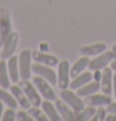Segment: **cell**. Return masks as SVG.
<instances>
[{"label": "cell", "mask_w": 116, "mask_h": 121, "mask_svg": "<svg viewBox=\"0 0 116 121\" xmlns=\"http://www.w3.org/2000/svg\"><path fill=\"white\" fill-rule=\"evenodd\" d=\"M60 96H61L62 100L74 110L75 115H77L80 111H82L84 107H85V101L81 99V96H79L77 94L73 92L71 90H68V89L61 90Z\"/></svg>", "instance_id": "6da1fadb"}, {"label": "cell", "mask_w": 116, "mask_h": 121, "mask_svg": "<svg viewBox=\"0 0 116 121\" xmlns=\"http://www.w3.org/2000/svg\"><path fill=\"white\" fill-rule=\"evenodd\" d=\"M31 59H33V51L30 49H25L20 52L19 56V73L21 80H29L31 73Z\"/></svg>", "instance_id": "7a4b0ae2"}, {"label": "cell", "mask_w": 116, "mask_h": 121, "mask_svg": "<svg viewBox=\"0 0 116 121\" xmlns=\"http://www.w3.org/2000/svg\"><path fill=\"white\" fill-rule=\"evenodd\" d=\"M31 71L35 75H39L44 78L46 81L50 82V85H55L57 84V75L54 70H52L51 66L40 64V62H35V64L31 65Z\"/></svg>", "instance_id": "3957f363"}, {"label": "cell", "mask_w": 116, "mask_h": 121, "mask_svg": "<svg viewBox=\"0 0 116 121\" xmlns=\"http://www.w3.org/2000/svg\"><path fill=\"white\" fill-rule=\"evenodd\" d=\"M33 84L35 85V87L38 89V91L40 92V95L45 99V100H50V101L56 100V95H55L54 90H52V87L50 86V82L46 81L44 78L36 75L33 79Z\"/></svg>", "instance_id": "277c9868"}, {"label": "cell", "mask_w": 116, "mask_h": 121, "mask_svg": "<svg viewBox=\"0 0 116 121\" xmlns=\"http://www.w3.org/2000/svg\"><path fill=\"white\" fill-rule=\"evenodd\" d=\"M114 59H115V56H114L112 51H104V52H101L100 55L95 56L92 60H90L87 68L90 69L91 71L102 70L104 68H106L107 65H110V62L112 61Z\"/></svg>", "instance_id": "5b68a950"}, {"label": "cell", "mask_w": 116, "mask_h": 121, "mask_svg": "<svg viewBox=\"0 0 116 121\" xmlns=\"http://www.w3.org/2000/svg\"><path fill=\"white\" fill-rule=\"evenodd\" d=\"M19 86L23 89V91L25 92L26 97L29 99L30 104L33 106H40L41 105V97H40L39 92H38V89L35 87L34 84H31L29 80H21Z\"/></svg>", "instance_id": "8992f818"}, {"label": "cell", "mask_w": 116, "mask_h": 121, "mask_svg": "<svg viewBox=\"0 0 116 121\" xmlns=\"http://www.w3.org/2000/svg\"><path fill=\"white\" fill-rule=\"evenodd\" d=\"M57 85L61 90L68 89L70 85V64L68 60H62L57 64Z\"/></svg>", "instance_id": "52a82bcc"}, {"label": "cell", "mask_w": 116, "mask_h": 121, "mask_svg": "<svg viewBox=\"0 0 116 121\" xmlns=\"http://www.w3.org/2000/svg\"><path fill=\"white\" fill-rule=\"evenodd\" d=\"M17 41H19V35H17V33L11 31V33L8 35V38L4 40L3 50H1V59L6 60L10 56H13V54H14L15 49H16Z\"/></svg>", "instance_id": "ba28073f"}, {"label": "cell", "mask_w": 116, "mask_h": 121, "mask_svg": "<svg viewBox=\"0 0 116 121\" xmlns=\"http://www.w3.org/2000/svg\"><path fill=\"white\" fill-rule=\"evenodd\" d=\"M102 75H101V90L106 95H111L112 94V80H114V71L111 70V68L106 66L101 70Z\"/></svg>", "instance_id": "9c48e42d"}, {"label": "cell", "mask_w": 116, "mask_h": 121, "mask_svg": "<svg viewBox=\"0 0 116 121\" xmlns=\"http://www.w3.org/2000/svg\"><path fill=\"white\" fill-rule=\"evenodd\" d=\"M85 105H90V106H95V107H99V106H107L112 99H111V95H106V94H92V95H89L85 97Z\"/></svg>", "instance_id": "30bf717a"}, {"label": "cell", "mask_w": 116, "mask_h": 121, "mask_svg": "<svg viewBox=\"0 0 116 121\" xmlns=\"http://www.w3.org/2000/svg\"><path fill=\"white\" fill-rule=\"evenodd\" d=\"M55 106H56V110L57 112L60 114V116L62 117V120L65 121H74L76 119V115H75L74 110L66 104V102L62 100H55Z\"/></svg>", "instance_id": "8fae6325"}, {"label": "cell", "mask_w": 116, "mask_h": 121, "mask_svg": "<svg viewBox=\"0 0 116 121\" xmlns=\"http://www.w3.org/2000/svg\"><path fill=\"white\" fill-rule=\"evenodd\" d=\"M33 60L35 62H40V64H44V65H47V66H57L59 64V60L57 57L54 55H50V54H46V52H43V51H33Z\"/></svg>", "instance_id": "7c38bea8"}, {"label": "cell", "mask_w": 116, "mask_h": 121, "mask_svg": "<svg viewBox=\"0 0 116 121\" xmlns=\"http://www.w3.org/2000/svg\"><path fill=\"white\" fill-rule=\"evenodd\" d=\"M106 51V44L105 43H97V44H92V45H86L79 49V52L82 56H95V55H100L101 52Z\"/></svg>", "instance_id": "4fadbf2b"}, {"label": "cell", "mask_w": 116, "mask_h": 121, "mask_svg": "<svg viewBox=\"0 0 116 121\" xmlns=\"http://www.w3.org/2000/svg\"><path fill=\"white\" fill-rule=\"evenodd\" d=\"M92 79H94V74L92 73H90V71H85V73H84L82 71L81 74H79L77 76L73 78V81L70 82L69 87L71 89V90H77L79 87L84 86L85 84L92 81Z\"/></svg>", "instance_id": "5bb4252c"}, {"label": "cell", "mask_w": 116, "mask_h": 121, "mask_svg": "<svg viewBox=\"0 0 116 121\" xmlns=\"http://www.w3.org/2000/svg\"><path fill=\"white\" fill-rule=\"evenodd\" d=\"M8 73L9 78L13 82H19L20 79V73H19V57L16 56H10L8 59Z\"/></svg>", "instance_id": "9a60e30c"}, {"label": "cell", "mask_w": 116, "mask_h": 121, "mask_svg": "<svg viewBox=\"0 0 116 121\" xmlns=\"http://www.w3.org/2000/svg\"><path fill=\"white\" fill-rule=\"evenodd\" d=\"M10 91H11V95L15 97V100L17 101V104H19L21 107H23L24 110H29L30 109V101L29 99L26 97L25 92L23 91V89H21L20 86H16V85H14V86L10 87Z\"/></svg>", "instance_id": "2e32d148"}, {"label": "cell", "mask_w": 116, "mask_h": 121, "mask_svg": "<svg viewBox=\"0 0 116 121\" xmlns=\"http://www.w3.org/2000/svg\"><path fill=\"white\" fill-rule=\"evenodd\" d=\"M101 89V84H100V81H90V82H87V84H85L84 86H81V87H79L77 89V91H76V94L79 96H81V97H86V96H89V95H92V94H95V92H97Z\"/></svg>", "instance_id": "e0dca14e"}, {"label": "cell", "mask_w": 116, "mask_h": 121, "mask_svg": "<svg viewBox=\"0 0 116 121\" xmlns=\"http://www.w3.org/2000/svg\"><path fill=\"white\" fill-rule=\"evenodd\" d=\"M41 107H43V111L46 114V116L49 117V120L51 121H60L62 120V117L60 116V114L57 112L56 110V106L54 104H51L50 100H45L41 102Z\"/></svg>", "instance_id": "ac0fdd59"}, {"label": "cell", "mask_w": 116, "mask_h": 121, "mask_svg": "<svg viewBox=\"0 0 116 121\" xmlns=\"http://www.w3.org/2000/svg\"><path fill=\"white\" fill-rule=\"evenodd\" d=\"M89 62H90L89 56L80 57V59L75 62L73 66H71V69H70V76H71V78H75V76H77L79 74H81L82 71L89 66Z\"/></svg>", "instance_id": "d6986e66"}, {"label": "cell", "mask_w": 116, "mask_h": 121, "mask_svg": "<svg viewBox=\"0 0 116 121\" xmlns=\"http://www.w3.org/2000/svg\"><path fill=\"white\" fill-rule=\"evenodd\" d=\"M0 87L3 89H10V78L8 73V64L6 61L1 59L0 60Z\"/></svg>", "instance_id": "ffe728a7"}, {"label": "cell", "mask_w": 116, "mask_h": 121, "mask_svg": "<svg viewBox=\"0 0 116 121\" xmlns=\"http://www.w3.org/2000/svg\"><path fill=\"white\" fill-rule=\"evenodd\" d=\"M11 20L8 15H1L0 16V35H1L3 41L8 38V35L11 33Z\"/></svg>", "instance_id": "44dd1931"}, {"label": "cell", "mask_w": 116, "mask_h": 121, "mask_svg": "<svg viewBox=\"0 0 116 121\" xmlns=\"http://www.w3.org/2000/svg\"><path fill=\"white\" fill-rule=\"evenodd\" d=\"M95 112H96V107L87 105L86 107H84L82 111H80V112L76 115V119H75V120H77V121H89V120H92Z\"/></svg>", "instance_id": "7402d4cb"}, {"label": "cell", "mask_w": 116, "mask_h": 121, "mask_svg": "<svg viewBox=\"0 0 116 121\" xmlns=\"http://www.w3.org/2000/svg\"><path fill=\"white\" fill-rule=\"evenodd\" d=\"M0 101H3L5 105H8L9 107H11V109H16L17 107V101L15 100V97L10 95L9 92L5 91V89L0 87Z\"/></svg>", "instance_id": "603a6c76"}, {"label": "cell", "mask_w": 116, "mask_h": 121, "mask_svg": "<svg viewBox=\"0 0 116 121\" xmlns=\"http://www.w3.org/2000/svg\"><path fill=\"white\" fill-rule=\"evenodd\" d=\"M29 114L33 116L34 120H36V121H47V120H49V117L46 116V114L44 112V111L40 110L39 106L30 107V109H29Z\"/></svg>", "instance_id": "cb8c5ba5"}, {"label": "cell", "mask_w": 116, "mask_h": 121, "mask_svg": "<svg viewBox=\"0 0 116 121\" xmlns=\"http://www.w3.org/2000/svg\"><path fill=\"white\" fill-rule=\"evenodd\" d=\"M106 114H107V110H105L104 106H99L96 109V112L92 117V121H104L106 117Z\"/></svg>", "instance_id": "d4e9b609"}, {"label": "cell", "mask_w": 116, "mask_h": 121, "mask_svg": "<svg viewBox=\"0 0 116 121\" xmlns=\"http://www.w3.org/2000/svg\"><path fill=\"white\" fill-rule=\"evenodd\" d=\"M1 120H3V121H14V120H16L15 109H11V107H9V109L5 111V112H4Z\"/></svg>", "instance_id": "484cf974"}, {"label": "cell", "mask_w": 116, "mask_h": 121, "mask_svg": "<svg viewBox=\"0 0 116 121\" xmlns=\"http://www.w3.org/2000/svg\"><path fill=\"white\" fill-rule=\"evenodd\" d=\"M16 120L17 121H33V116L30 114H26L25 111H19L16 114Z\"/></svg>", "instance_id": "4316f807"}, {"label": "cell", "mask_w": 116, "mask_h": 121, "mask_svg": "<svg viewBox=\"0 0 116 121\" xmlns=\"http://www.w3.org/2000/svg\"><path fill=\"white\" fill-rule=\"evenodd\" d=\"M106 110H107V114H116V102L111 101L106 107Z\"/></svg>", "instance_id": "83f0119b"}, {"label": "cell", "mask_w": 116, "mask_h": 121, "mask_svg": "<svg viewBox=\"0 0 116 121\" xmlns=\"http://www.w3.org/2000/svg\"><path fill=\"white\" fill-rule=\"evenodd\" d=\"M101 75H102V71L101 70H95V74H94V79L96 81H100L101 80Z\"/></svg>", "instance_id": "f1b7e54d"}, {"label": "cell", "mask_w": 116, "mask_h": 121, "mask_svg": "<svg viewBox=\"0 0 116 121\" xmlns=\"http://www.w3.org/2000/svg\"><path fill=\"white\" fill-rule=\"evenodd\" d=\"M49 50V46H47V44L46 43H43V44H40V51H43V52H46Z\"/></svg>", "instance_id": "f546056e"}, {"label": "cell", "mask_w": 116, "mask_h": 121, "mask_svg": "<svg viewBox=\"0 0 116 121\" xmlns=\"http://www.w3.org/2000/svg\"><path fill=\"white\" fill-rule=\"evenodd\" d=\"M106 121H116V114H110L105 117Z\"/></svg>", "instance_id": "4dcf8cb0"}, {"label": "cell", "mask_w": 116, "mask_h": 121, "mask_svg": "<svg viewBox=\"0 0 116 121\" xmlns=\"http://www.w3.org/2000/svg\"><path fill=\"white\" fill-rule=\"evenodd\" d=\"M112 92H114L115 99H116V73L114 75V80H112Z\"/></svg>", "instance_id": "1f68e13d"}, {"label": "cell", "mask_w": 116, "mask_h": 121, "mask_svg": "<svg viewBox=\"0 0 116 121\" xmlns=\"http://www.w3.org/2000/svg\"><path fill=\"white\" fill-rule=\"evenodd\" d=\"M110 68H111V70H112L114 73H116V59H114L112 61L110 62Z\"/></svg>", "instance_id": "d6a6232c"}, {"label": "cell", "mask_w": 116, "mask_h": 121, "mask_svg": "<svg viewBox=\"0 0 116 121\" xmlns=\"http://www.w3.org/2000/svg\"><path fill=\"white\" fill-rule=\"evenodd\" d=\"M3 107H4L3 101H0V120H1V117H3Z\"/></svg>", "instance_id": "836d02e7"}, {"label": "cell", "mask_w": 116, "mask_h": 121, "mask_svg": "<svg viewBox=\"0 0 116 121\" xmlns=\"http://www.w3.org/2000/svg\"><path fill=\"white\" fill-rule=\"evenodd\" d=\"M3 44H4V41H3V39H1V35H0V57H1V50H3Z\"/></svg>", "instance_id": "e575fe53"}, {"label": "cell", "mask_w": 116, "mask_h": 121, "mask_svg": "<svg viewBox=\"0 0 116 121\" xmlns=\"http://www.w3.org/2000/svg\"><path fill=\"white\" fill-rule=\"evenodd\" d=\"M111 51L114 52V56H115V59H116V44H115V45L112 46V50H111Z\"/></svg>", "instance_id": "d590c367"}]
</instances>
